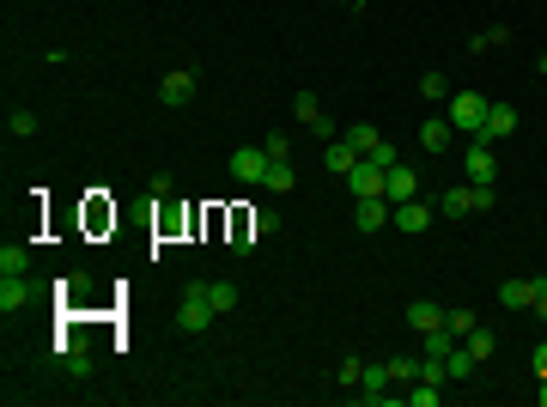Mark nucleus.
<instances>
[{"mask_svg": "<svg viewBox=\"0 0 547 407\" xmlns=\"http://www.w3.org/2000/svg\"><path fill=\"white\" fill-rule=\"evenodd\" d=\"M292 116H298V122H305V128H310L316 140H341V134H335V122L322 116V103L310 98V92H298V98H292Z\"/></svg>", "mask_w": 547, "mask_h": 407, "instance_id": "obj_9", "label": "nucleus"}, {"mask_svg": "<svg viewBox=\"0 0 547 407\" xmlns=\"http://www.w3.org/2000/svg\"><path fill=\"white\" fill-rule=\"evenodd\" d=\"M462 346H469L475 359H486V353H493V335H486V329H469V335H462Z\"/></svg>", "mask_w": 547, "mask_h": 407, "instance_id": "obj_30", "label": "nucleus"}, {"mask_svg": "<svg viewBox=\"0 0 547 407\" xmlns=\"http://www.w3.org/2000/svg\"><path fill=\"white\" fill-rule=\"evenodd\" d=\"M6 134H12V140H31L37 134V116H31V110H12V116H6Z\"/></svg>", "mask_w": 547, "mask_h": 407, "instance_id": "obj_25", "label": "nucleus"}, {"mask_svg": "<svg viewBox=\"0 0 547 407\" xmlns=\"http://www.w3.org/2000/svg\"><path fill=\"white\" fill-rule=\"evenodd\" d=\"M432 219H438V207H426L420 201V195H413V201H396V213H389V225H396V232H426V225H432Z\"/></svg>", "mask_w": 547, "mask_h": 407, "instance_id": "obj_8", "label": "nucleus"}, {"mask_svg": "<svg viewBox=\"0 0 547 407\" xmlns=\"http://www.w3.org/2000/svg\"><path fill=\"white\" fill-rule=\"evenodd\" d=\"M462 170H469V183L493 189V176H499V152H493L486 140H469V152H462Z\"/></svg>", "mask_w": 547, "mask_h": 407, "instance_id": "obj_5", "label": "nucleus"}, {"mask_svg": "<svg viewBox=\"0 0 547 407\" xmlns=\"http://www.w3.org/2000/svg\"><path fill=\"white\" fill-rule=\"evenodd\" d=\"M31 268V249L25 243H0V273H25Z\"/></svg>", "mask_w": 547, "mask_h": 407, "instance_id": "obj_22", "label": "nucleus"}, {"mask_svg": "<svg viewBox=\"0 0 547 407\" xmlns=\"http://www.w3.org/2000/svg\"><path fill=\"white\" fill-rule=\"evenodd\" d=\"M475 365H480V359H475V353H469V346H462V340H456V346H450V353H445V371H450V383H462V377H475Z\"/></svg>", "mask_w": 547, "mask_h": 407, "instance_id": "obj_16", "label": "nucleus"}, {"mask_svg": "<svg viewBox=\"0 0 547 407\" xmlns=\"http://www.w3.org/2000/svg\"><path fill=\"white\" fill-rule=\"evenodd\" d=\"M529 365H535V377H547V340H535V353H529Z\"/></svg>", "mask_w": 547, "mask_h": 407, "instance_id": "obj_35", "label": "nucleus"}, {"mask_svg": "<svg viewBox=\"0 0 547 407\" xmlns=\"http://www.w3.org/2000/svg\"><path fill=\"white\" fill-rule=\"evenodd\" d=\"M529 310H535V316H542V322H547V273H542V280H535V298H529Z\"/></svg>", "mask_w": 547, "mask_h": 407, "instance_id": "obj_34", "label": "nucleus"}, {"mask_svg": "<svg viewBox=\"0 0 547 407\" xmlns=\"http://www.w3.org/2000/svg\"><path fill=\"white\" fill-rule=\"evenodd\" d=\"M511 134H517V110H511V103H486V122H480L475 140L499 146V140H511Z\"/></svg>", "mask_w": 547, "mask_h": 407, "instance_id": "obj_6", "label": "nucleus"}, {"mask_svg": "<svg viewBox=\"0 0 547 407\" xmlns=\"http://www.w3.org/2000/svg\"><path fill=\"white\" fill-rule=\"evenodd\" d=\"M529 298H535V280H505L499 286V305L505 310H529Z\"/></svg>", "mask_w": 547, "mask_h": 407, "instance_id": "obj_17", "label": "nucleus"}, {"mask_svg": "<svg viewBox=\"0 0 547 407\" xmlns=\"http://www.w3.org/2000/svg\"><path fill=\"white\" fill-rule=\"evenodd\" d=\"M445 322H450V335H456V340L469 335V329H480V322H475V310H462V305H456V310H445Z\"/></svg>", "mask_w": 547, "mask_h": 407, "instance_id": "obj_27", "label": "nucleus"}, {"mask_svg": "<svg viewBox=\"0 0 547 407\" xmlns=\"http://www.w3.org/2000/svg\"><path fill=\"white\" fill-rule=\"evenodd\" d=\"M445 92H450L445 73H426V79H420V98H445Z\"/></svg>", "mask_w": 547, "mask_h": 407, "instance_id": "obj_32", "label": "nucleus"}, {"mask_svg": "<svg viewBox=\"0 0 547 407\" xmlns=\"http://www.w3.org/2000/svg\"><path fill=\"white\" fill-rule=\"evenodd\" d=\"M268 146H238V152H232V176H238L243 189H262V183H268Z\"/></svg>", "mask_w": 547, "mask_h": 407, "instance_id": "obj_2", "label": "nucleus"}, {"mask_svg": "<svg viewBox=\"0 0 547 407\" xmlns=\"http://www.w3.org/2000/svg\"><path fill=\"white\" fill-rule=\"evenodd\" d=\"M413 195H420L413 165H389V170H383V201H413Z\"/></svg>", "mask_w": 547, "mask_h": 407, "instance_id": "obj_11", "label": "nucleus"}, {"mask_svg": "<svg viewBox=\"0 0 547 407\" xmlns=\"http://www.w3.org/2000/svg\"><path fill=\"white\" fill-rule=\"evenodd\" d=\"M347 183H353V201H383V165H371V159L347 170Z\"/></svg>", "mask_w": 547, "mask_h": 407, "instance_id": "obj_7", "label": "nucleus"}, {"mask_svg": "<svg viewBox=\"0 0 547 407\" xmlns=\"http://www.w3.org/2000/svg\"><path fill=\"white\" fill-rule=\"evenodd\" d=\"M262 189H292V159H280V165H268V183Z\"/></svg>", "mask_w": 547, "mask_h": 407, "instance_id": "obj_28", "label": "nucleus"}, {"mask_svg": "<svg viewBox=\"0 0 547 407\" xmlns=\"http://www.w3.org/2000/svg\"><path fill=\"white\" fill-rule=\"evenodd\" d=\"M341 6H353V12H359V6H365V0H341Z\"/></svg>", "mask_w": 547, "mask_h": 407, "instance_id": "obj_36", "label": "nucleus"}, {"mask_svg": "<svg viewBox=\"0 0 547 407\" xmlns=\"http://www.w3.org/2000/svg\"><path fill=\"white\" fill-rule=\"evenodd\" d=\"M353 225H359V232H383V225H389V207L383 201H353Z\"/></svg>", "mask_w": 547, "mask_h": 407, "instance_id": "obj_14", "label": "nucleus"}, {"mask_svg": "<svg viewBox=\"0 0 547 407\" xmlns=\"http://www.w3.org/2000/svg\"><path fill=\"white\" fill-rule=\"evenodd\" d=\"M438 322H445V305H438V298H413L408 305V329L413 335H426V329H438Z\"/></svg>", "mask_w": 547, "mask_h": 407, "instance_id": "obj_13", "label": "nucleus"}, {"mask_svg": "<svg viewBox=\"0 0 547 407\" xmlns=\"http://www.w3.org/2000/svg\"><path fill=\"white\" fill-rule=\"evenodd\" d=\"M274 232H280V213H274V207H256V213L243 219V243H232V249H238V256H249V249H256V238H274Z\"/></svg>", "mask_w": 547, "mask_h": 407, "instance_id": "obj_10", "label": "nucleus"}, {"mask_svg": "<svg viewBox=\"0 0 547 407\" xmlns=\"http://www.w3.org/2000/svg\"><path fill=\"white\" fill-rule=\"evenodd\" d=\"M262 146H268V159H274V165H280V159H292V140H286V134H268Z\"/></svg>", "mask_w": 547, "mask_h": 407, "instance_id": "obj_33", "label": "nucleus"}, {"mask_svg": "<svg viewBox=\"0 0 547 407\" xmlns=\"http://www.w3.org/2000/svg\"><path fill=\"white\" fill-rule=\"evenodd\" d=\"M402 402H408V407H438V402H445V383H426V377H420Z\"/></svg>", "mask_w": 547, "mask_h": 407, "instance_id": "obj_20", "label": "nucleus"}, {"mask_svg": "<svg viewBox=\"0 0 547 407\" xmlns=\"http://www.w3.org/2000/svg\"><path fill=\"white\" fill-rule=\"evenodd\" d=\"M493 201H499V189H480V183H469V207H475V213H486Z\"/></svg>", "mask_w": 547, "mask_h": 407, "instance_id": "obj_31", "label": "nucleus"}, {"mask_svg": "<svg viewBox=\"0 0 547 407\" xmlns=\"http://www.w3.org/2000/svg\"><path fill=\"white\" fill-rule=\"evenodd\" d=\"M335 377H341L347 389H359V377H365V359H341V365H335Z\"/></svg>", "mask_w": 547, "mask_h": 407, "instance_id": "obj_29", "label": "nucleus"}, {"mask_svg": "<svg viewBox=\"0 0 547 407\" xmlns=\"http://www.w3.org/2000/svg\"><path fill=\"white\" fill-rule=\"evenodd\" d=\"M341 140H347V146H353V152H359V159H371L377 146H383V134H377L371 122H353V128H347Z\"/></svg>", "mask_w": 547, "mask_h": 407, "instance_id": "obj_15", "label": "nucleus"}, {"mask_svg": "<svg viewBox=\"0 0 547 407\" xmlns=\"http://www.w3.org/2000/svg\"><path fill=\"white\" fill-rule=\"evenodd\" d=\"M213 316H219V310H213V298H207V280H195V286L183 292V305H176V329H183V335H207Z\"/></svg>", "mask_w": 547, "mask_h": 407, "instance_id": "obj_1", "label": "nucleus"}, {"mask_svg": "<svg viewBox=\"0 0 547 407\" xmlns=\"http://www.w3.org/2000/svg\"><path fill=\"white\" fill-rule=\"evenodd\" d=\"M322 165L335 170V176H347V170L359 165V152H353V146H347V140H329V146H322Z\"/></svg>", "mask_w": 547, "mask_h": 407, "instance_id": "obj_18", "label": "nucleus"}, {"mask_svg": "<svg viewBox=\"0 0 547 407\" xmlns=\"http://www.w3.org/2000/svg\"><path fill=\"white\" fill-rule=\"evenodd\" d=\"M505 43H511V31H505V25H499V31H480V37H469V49H475V55H486V49H505Z\"/></svg>", "mask_w": 547, "mask_h": 407, "instance_id": "obj_26", "label": "nucleus"}, {"mask_svg": "<svg viewBox=\"0 0 547 407\" xmlns=\"http://www.w3.org/2000/svg\"><path fill=\"white\" fill-rule=\"evenodd\" d=\"M207 298H213V310L225 316V310H238V286H232V280H207Z\"/></svg>", "mask_w": 547, "mask_h": 407, "instance_id": "obj_23", "label": "nucleus"}, {"mask_svg": "<svg viewBox=\"0 0 547 407\" xmlns=\"http://www.w3.org/2000/svg\"><path fill=\"white\" fill-rule=\"evenodd\" d=\"M462 213H475V207H469V183H462V189H445V195H438V219H462Z\"/></svg>", "mask_w": 547, "mask_h": 407, "instance_id": "obj_19", "label": "nucleus"}, {"mask_svg": "<svg viewBox=\"0 0 547 407\" xmlns=\"http://www.w3.org/2000/svg\"><path fill=\"white\" fill-rule=\"evenodd\" d=\"M480 122H486V98H480V92H456V98H450V128L475 140Z\"/></svg>", "mask_w": 547, "mask_h": 407, "instance_id": "obj_3", "label": "nucleus"}, {"mask_svg": "<svg viewBox=\"0 0 547 407\" xmlns=\"http://www.w3.org/2000/svg\"><path fill=\"white\" fill-rule=\"evenodd\" d=\"M542 407H547V377H542Z\"/></svg>", "mask_w": 547, "mask_h": 407, "instance_id": "obj_37", "label": "nucleus"}, {"mask_svg": "<svg viewBox=\"0 0 547 407\" xmlns=\"http://www.w3.org/2000/svg\"><path fill=\"white\" fill-rule=\"evenodd\" d=\"M189 98H195V73H189V68H176V73H165V79H159V103L183 110Z\"/></svg>", "mask_w": 547, "mask_h": 407, "instance_id": "obj_12", "label": "nucleus"}, {"mask_svg": "<svg viewBox=\"0 0 547 407\" xmlns=\"http://www.w3.org/2000/svg\"><path fill=\"white\" fill-rule=\"evenodd\" d=\"M389 383H402V389H408V383H420V359L396 353V359H389Z\"/></svg>", "mask_w": 547, "mask_h": 407, "instance_id": "obj_24", "label": "nucleus"}, {"mask_svg": "<svg viewBox=\"0 0 547 407\" xmlns=\"http://www.w3.org/2000/svg\"><path fill=\"white\" fill-rule=\"evenodd\" d=\"M37 305V286L25 273H0V316H25Z\"/></svg>", "mask_w": 547, "mask_h": 407, "instance_id": "obj_4", "label": "nucleus"}, {"mask_svg": "<svg viewBox=\"0 0 547 407\" xmlns=\"http://www.w3.org/2000/svg\"><path fill=\"white\" fill-rule=\"evenodd\" d=\"M420 146H426V152H450V122H438V116H432V122L420 128Z\"/></svg>", "mask_w": 547, "mask_h": 407, "instance_id": "obj_21", "label": "nucleus"}]
</instances>
